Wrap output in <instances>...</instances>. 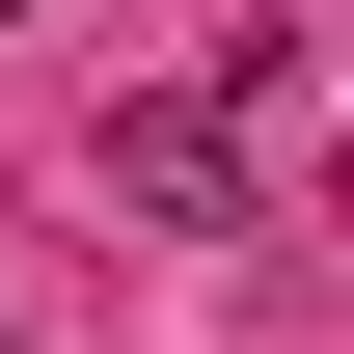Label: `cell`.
<instances>
[{
  "instance_id": "6da1fadb",
  "label": "cell",
  "mask_w": 354,
  "mask_h": 354,
  "mask_svg": "<svg viewBox=\"0 0 354 354\" xmlns=\"http://www.w3.org/2000/svg\"><path fill=\"white\" fill-rule=\"evenodd\" d=\"M245 164H272V109H245V82H136V109H109V218H164V245H218V218H245Z\"/></svg>"
}]
</instances>
